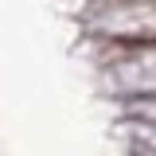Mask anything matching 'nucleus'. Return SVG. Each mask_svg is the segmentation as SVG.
Wrapping results in <instances>:
<instances>
[{
	"label": "nucleus",
	"instance_id": "f257e3e1",
	"mask_svg": "<svg viewBox=\"0 0 156 156\" xmlns=\"http://www.w3.org/2000/svg\"><path fill=\"white\" fill-rule=\"evenodd\" d=\"M152 156H156V144H152Z\"/></svg>",
	"mask_w": 156,
	"mask_h": 156
}]
</instances>
